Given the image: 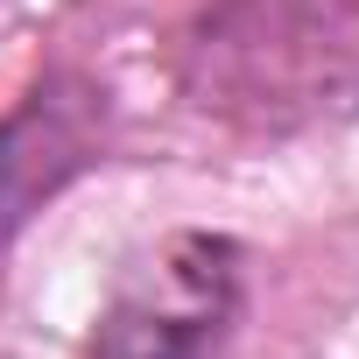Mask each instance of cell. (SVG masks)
<instances>
[{"instance_id":"7a4b0ae2","label":"cell","mask_w":359,"mask_h":359,"mask_svg":"<svg viewBox=\"0 0 359 359\" xmlns=\"http://www.w3.org/2000/svg\"><path fill=\"white\" fill-rule=\"evenodd\" d=\"M240 317V247L176 233L113 289L92 324V359H212Z\"/></svg>"},{"instance_id":"3957f363","label":"cell","mask_w":359,"mask_h":359,"mask_svg":"<svg viewBox=\"0 0 359 359\" xmlns=\"http://www.w3.org/2000/svg\"><path fill=\"white\" fill-rule=\"evenodd\" d=\"M106 148V92L85 71H43L22 106L0 120V247L99 162Z\"/></svg>"},{"instance_id":"6da1fadb","label":"cell","mask_w":359,"mask_h":359,"mask_svg":"<svg viewBox=\"0 0 359 359\" xmlns=\"http://www.w3.org/2000/svg\"><path fill=\"white\" fill-rule=\"evenodd\" d=\"M176 85L247 141L338 127L359 113V0H212L176 50Z\"/></svg>"}]
</instances>
